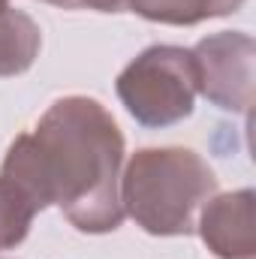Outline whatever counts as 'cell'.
<instances>
[{"label": "cell", "instance_id": "8992f818", "mask_svg": "<svg viewBox=\"0 0 256 259\" xmlns=\"http://www.w3.org/2000/svg\"><path fill=\"white\" fill-rule=\"evenodd\" d=\"M42 46V30L30 15L0 0V78L30 69Z\"/></svg>", "mask_w": 256, "mask_h": 259}, {"label": "cell", "instance_id": "6da1fadb", "mask_svg": "<svg viewBox=\"0 0 256 259\" xmlns=\"http://www.w3.org/2000/svg\"><path fill=\"white\" fill-rule=\"evenodd\" d=\"M121 163L124 136L115 118L91 97H66L12 142L0 175L39 211L58 205L75 229L112 232L124 223Z\"/></svg>", "mask_w": 256, "mask_h": 259}, {"label": "cell", "instance_id": "277c9868", "mask_svg": "<svg viewBox=\"0 0 256 259\" xmlns=\"http://www.w3.org/2000/svg\"><path fill=\"white\" fill-rule=\"evenodd\" d=\"M253 39L238 30L202 39L193 49L199 91L217 109L247 112L253 106Z\"/></svg>", "mask_w": 256, "mask_h": 259}, {"label": "cell", "instance_id": "3957f363", "mask_svg": "<svg viewBox=\"0 0 256 259\" xmlns=\"http://www.w3.org/2000/svg\"><path fill=\"white\" fill-rule=\"evenodd\" d=\"M199 72L193 52L151 46L118 75V97L142 127H172L193 115Z\"/></svg>", "mask_w": 256, "mask_h": 259}, {"label": "cell", "instance_id": "5b68a950", "mask_svg": "<svg viewBox=\"0 0 256 259\" xmlns=\"http://www.w3.org/2000/svg\"><path fill=\"white\" fill-rule=\"evenodd\" d=\"M202 241L220 259H250L256 250V217L253 193L238 190L226 196H211L199 220Z\"/></svg>", "mask_w": 256, "mask_h": 259}, {"label": "cell", "instance_id": "30bf717a", "mask_svg": "<svg viewBox=\"0 0 256 259\" xmlns=\"http://www.w3.org/2000/svg\"><path fill=\"white\" fill-rule=\"evenodd\" d=\"M46 3H55V6H64V9H78V0H46Z\"/></svg>", "mask_w": 256, "mask_h": 259}, {"label": "cell", "instance_id": "7a4b0ae2", "mask_svg": "<svg viewBox=\"0 0 256 259\" xmlns=\"http://www.w3.org/2000/svg\"><path fill=\"white\" fill-rule=\"evenodd\" d=\"M214 193V172L187 148H145L121 178L124 214L151 235H190L196 211Z\"/></svg>", "mask_w": 256, "mask_h": 259}, {"label": "cell", "instance_id": "9c48e42d", "mask_svg": "<svg viewBox=\"0 0 256 259\" xmlns=\"http://www.w3.org/2000/svg\"><path fill=\"white\" fill-rule=\"evenodd\" d=\"M78 6L100 9V12H121V9H130V0H78Z\"/></svg>", "mask_w": 256, "mask_h": 259}, {"label": "cell", "instance_id": "52a82bcc", "mask_svg": "<svg viewBox=\"0 0 256 259\" xmlns=\"http://www.w3.org/2000/svg\"><path fill=\"white\" fill-rule=\"evenodd\" d=\"M244 0H130V9L148 21L163 24H199L205 18L229 15Z\"/></svg>", "mask_w": 256, "mask_h": 259}, {"label": "cell", "instance_id": "ba28073f", "mask_svg": "<svg viewBox=\"0 0 256 259\" xmlns=\"http://www.w3.org/2000/svg\"><path fill=\"white\" fill-rule=\"evenodd\" d=\"M39 208L27 199V193L0 175V250L21 244Z\"/></svg>", "mask_w": 256, "mask_h": 259}, {"label": "cell", "instance_id": "8fae6325", "mask_svg": "<svg viewBox=\"0 0 256 259\" xmlns=\"http://www.w3.org/2000/svg\"><path fill=\"white\" fill-rule=\"evenodd\" d=\"M3 3H9V0H3Z\"/></svg>", "mask_w": 256, "mask_h": 259}]
</instances>
